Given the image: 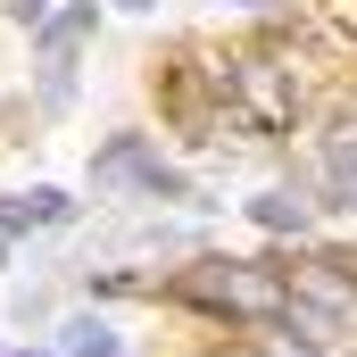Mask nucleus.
Returning a JSON list of instances; mask_svg holds the SVG:
<instances>
[{
	"mask_svg": "<svg viewBox=\"0 0 357 357\" xmlns=\"http://www.w3.org/2000/svg\"><path fill=\"white\" fill-rule=\"evenodd\" d=\"M125 175H133L142 199H191V175H175V167H167L150 142H133V133H116V142L91 158V183H125Z\"/></svg>",
	"mask_w": 357,
	"mask_h": 357,
	"instance_id": "nucleus-1",
	"label": "nucleus"
},
{
	"mask_svg": "<svg viewBox=\"0 0 357 357\" xmlns=\"http://www.w3.org/2000/svg\"><path fill=\"white\" fill-rule=\"evenodd\" d=\"M75 216H84V199L59 191V183H33V191H8L0 199V233H67Z\"/></svg>",
	"mask_w": 357,
	"mask_h": 357,
	"instance_id": "nucleus-2",
	"label": "nucleus"
},
{
	"mask_svg": "<svg viewBox=\"0 0 357 357\" xmlns=\"http://www.w3.org/2000/svg\"><path fill=\"white\" fill-rule=\"evenodd\" d=\"M59 357H125V349H116V333L100 316H67L59 324Z\"/></svg>",
	"mask_w": 357,
	"mask_h": 357,
	"instance_id": "nucleus-3",
	"label": "nucleus"
},
{
	"mask_svg": "<svg viewBox=\"0 0 357 357\" xmlns=\"http://www.w3.org/2000/svg\"><path fill=\"white\" fill-rule=\"evenodd\" d=\"M250 216H258L266 233H299V225H307V208H299V199H282V191H266V199H258Z\"/></svg>",
	"mask_w": 357,
	"mask_h": 357,
	"instance_id": "nucleus-4",
	"label": "nucleus"
},
{
	"mask_svg": "<svg viewBox=\"0 0 357 357\" xmlns=\"http://www.w3.org/2000/svg\"><path fill=\"white\" fill-rule=\"evenodd\" d=\"M8 17H17V25H42V17H50V0H8Z\"/></svg>",
	"mask_w": 357,
	"mask_h": 357,
	"instance_id": "nucleus-5",
	"label": "nucleus"
},
{
	"mask_svg": "<svg viewBox=\"0 0 357 357\" xmlns=\"http://www.w3.org/2000/svg\"><path fill=\"white\" fill-rule=\"evenodd\" d=\"M8 258H17V250H8V233H0V266H8Z\"/></svg>",
	"mask_w": 357,
	"mask_h": 357,
	"instance_id": "nucleus-6",
	"label": "nucleus"
},
{
	"mask_svg": "<svg viewBox=\"0 0 357 357\" xmlns=\"http://www.w3.org/2000/svg\"><path fill=\"white\" fill-rule=\"evenodd\" d=\"M116 8H158V0H116Z\"/></svg>",
	"mask_w": 357,
	"mask_h": 357,
	"instance_id": "nucleus-7",
	"label": "nucleus"
},
{
	"mask_svg": "<svg viewBox=\"0 0 357 357\" xmlns=\"http://www.w3.org/2000/svg\"><path fill=\"white\" fill-rule=\"evenodd\" d=\"M17 357H59V349H17Z\"/></svg>",
	"mask_w": 357,
	"mask_h": 357,
	"instance_id": "nucleus-8",
	"label": "nucleus"
},
{
	"mask_svg": "<svg viewBox=\"0 0 357 357\" xmlns=\"http://www.w3.org/2000/svg\"><path fill=\"white\" fill-rule=\"evenodd\" d=\"M241 8H250V0H241Z\"/></svg>",
	"mask_w": 357,
	"mask_h": 357,
	"instance_id": "nucleus-9",
	"label": "nucleus"
},
{
	"mask_svg": "<svg viewBox=\"0 0 357 357\" xmlns=\"http://www.w3.org/2000/svg\"><path fill=\"white\" fill-rule=\"evenodd\" d=\"M349 208H357V199H349Z\"/></svg>",
	"mask_w": 357,
	"mask_h": 357,
	"instance_id": "nucleus-10",
	"label": "nucleus"
}]
</instances>
